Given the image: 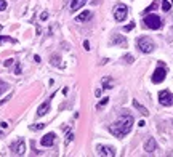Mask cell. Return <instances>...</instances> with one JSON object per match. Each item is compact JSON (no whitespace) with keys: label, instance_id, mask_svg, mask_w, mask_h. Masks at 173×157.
Listing matches in <instances>:
<instances>
[{"label":"cell","instance_id":"obj_1","mask_svg":"<svg viewBox=\"0 0 173 157\" xmlns=\"http://www.w3.org/2000/svg\"><path fill=\"white\" fill-rule=\"evenodd\" d=\"M132 127H133V117L132 115H122L117 122H114L109 127V132L115 138H123L125 135L130 133Z\"/></svg>","mask_w":173,"mask_h":157},{"label":"cell","instance_id":"obj_18","mask_svg":"<svg viewBox=\"0 0 173 157\" xmlns=\"http://www.w3.org/2000/svg\"><path fill=\"white\" fill-rule=\"evenodd\" d=\"M162 10L163 11H170L171 10V2H168V0H162Z\"/></svg>","mask_w":173,"mask_h":157},{"label":"cell","instance_id":"obj_13","mask_svg":"<svg viewBox=\"0 0 173 157\" xmlns=\"http://www.w3.org/2000/svg\"><path fill=\"white\" fill-rule=\"evenodd\" d=\"M90 18H92V11L90 10H85V11H82L79 16L75 18V21L77 23H83V21H88Z\"/></svg>","mask_w":173,"mask_h":157},{"label":"cell","instance_id":"obj_28","mask_svg":"<svg viewBox=\"0 0 173 157\" xmlns=\"http://www.w3.org/2000/svg\"><path fill=\"white\" fill-rule=\"evenodd\" d=\"M15 74H16V75H19V74H21V66H19V63H16V66H15Z\"/></svg>","mask_w":173,"mask_h":157},{"label":"cell","instance_id":"obj_29","mask_svg":"<svg viewBox=\"0 0 173 157\" xmlns=\"http://www.w3.org/2000/svg\"><path fill=\"white\" fill-rule=\"evenodd\" d=\"M7 128H8V122H0V130H7Z\"/></svg>","mask_w":173,"mask_h":157},{"label":"cell","instance_id":"obj_7","mask_svg":"<svg viewBox=\"0 0 173 157\" xmlns=\"http://www.w3.org/2000/svg\"><path fill=\"white\" fill-rule=\"evenodd\" d=\"M11 151H13V154H16V155H23V154H24V151H26L24 139H23V138H19L18 141L13 143V144H11Z\"/></svg>","mask_w":173,"mask_h":157},{"label":"cell","instance_id":"obj_14","mask_svg":"<svg viewBox=\"0 0 173 157\" xmlns=\"http://www.w3.org/2000/svg\"><path fill=\"white\" fill-rule=\"evenodd\" d=\"M85 3H86V0H72V2H71V11L74 13L77 10H80Z\"/></svg>","mask_w":173,"mask_h":157},{"label":"cell","instance_id":"obj_24","mask_svg":"<svg viewBox=\"0 0 173 157\" xmlns=\"http://www.w3.org/2000/svg\"><path fill=\"white\" fill-rule=\"evenodd\" d=\"M123 61H125V63H128V64H132L133 61H135V58H133L132 55H125L123 56Z\"/></svg>","mask_w":173,"mask_h":157},{"label":"cell","instance_id":"obj_11","mask_svg":"<svg viewBox=\"0 0 173 157\" xmlns=\"http://www.w3.org/2000/svg\"><path fill=\"white\" fill-rule=\"evenodd\" d=\"M111 43L112 45H120V47H127V38L120 34H114L111 38Z\"/></svg>","mask_w":173,"mask_h":157},{"label":"cell","instance_id":"obj_26","mask_svg":"<svg viewBox=\"0 0 173 157\" xmlns=\"http://www.w3.org/2000/svg\"><path fill=\"white\" fill-rule=\"evenodd\" d=\"M123 29L127 30V32H128V30H132V29H135V23H130V24H127V26H125Z\"/></svg>","mask_w":173,"mask_h":157},{"label":"cell","instance_id":"obj_10","mask_svg":"<svg viewBox=\"0 0 173 157\" xmlns=\"http://www.w3.org/2000/svg\"><path fill=\"white\" fill-rule=\"evenodd\" d=\"M144 151L148 154H152V152L157 151V143H155L154 138H148V141L144 143Z\"/></svg>","mask_w":173,"mask_h":157},{"label":"cell","instance_id":"obj_21","mask_svg":"<svg viewBox=\"0 0 173 157\" xmlns=\"http://www.w3.org/2000/svg\"><path fill=\"white\" fill-rule=\"evenodd\" d=\"M72 139H74V133H72V132H69L67 133V136H66V141H64V144H71V141H72Z\"/></svg>","mask_w":173,"mask_h":157},{"label":"cell","instance_id":"obj_9","mask_svg":"<svg viewBox=\"0 0 173 157\" xmlns=\"http://www.w3.org/2000/svg\"><path fill=\"white\" fill-rule=\"evenodd\" d=\"M55 133H47V135H43L42 136V139H40V144L43 146V147H51L55 144Z\"/></svg>","mask_w":173,"mask_h":157},{"label":"cell","instance_id":"obj_15","mask_svg":"<svg viewBox=\"0 0 173 157\" xmlns=\"http://www.w3.org/2000/svg\"><path fill=\"white\" fill-rule=\"evenodd\" d=\"M133 107H135V109H138V111H140L143 115H149V111H148V109H146L144 106H143V104H140V103H138L136 99H133Z\"/></svg>","mask_w":173,"mask_h":157},{"label":"cell","instance_id":"obj_35","mask_svg":"<svg viewBox=\"0 0 173 157\" xmlns=\"http://www.w3.org/2000/svg\"><path fill=\"white\" fill-rule=\"evenodd\" d=\"M95 95H96V96L99 98V96H101V90H99V88H98V90H95Z\"/></svg>","mask_w":173,"mask_h":157},{"label":"cell","instance_id":"obj_4","mask_svg":"<svg viewBox=\"0 0 173 157\" xmlns=\"http://www.w3.org/2000/svg\"><path fill=\"white\" fill-rule=\"evenodd\" d=\"M165 75H167L165 64H163V63H159V67L155 69L154 74H152V82H154V84H160V82L165 80Z\"/></svg>","mask_w":173,"mask_h":157},{"label":"cell","instance_id":"obj_5","mask_svg":"<svg viewBox=\"0 0 173 157\" xmlns=\"http://www.w3.org/2000/svg\"><path fill=\"white\" fill-rule=\"evenodd\" d=\"M159 103L162 106H173V95L168 90H162L159 93Z\"/></svg>","mask_w":173,"mask_h":157},{"label":"cell","instance_id":"obj_22","mask_svg":"<svg viewBox=\"0 0 173 157\" xmlns=\"http://www.w3.org/2000/svg\"><path fill=\"white\" fill-rule=\"evenodd\" d=\"M107 103H109V98H103L101 101L98 103V106H96V107H98V109H101V107H104V106H106Z\"/></svg>","mask_w":173,"mask_h":157},{"label":"cell","instance_id":"obj_30","mask_svg":"<svg viewBox=\"0 0 173 157\" xmlns=\"http://www.w3.org/2000/svg\"><path fill=\"white\" fill-rule=\"evenodd\" d=\"M5 40H10V42H15L13 38H10V37H7V35H0V43L2 42H5Z\"/></svg>","mask_w":173,"mask_h":157},{"label":"cell","instance_id":"obj_17","mask_svg":"<svg viewBox=\"0 0 173 157\" xmlns=\"http://www.w3.org/2000/svg\"><path fill=\"white\" fill-rule=\"evenodd\" d=\"M10 88V85L7 84V82H3V80H0V96H2L3 93H5V91Z\"/></svg>","mask_w":173,"mask_h":157},{"label":"cell","instance_id":"obj_36","mask_svg":"<svg viewBox=\"0 0 173 157\" xmlns=\"http://www.w3.org/2000/svg\"><path fill=\"white\" fill-rule=\"evenodd\" d=\"M138 125H140V127H144L146 122H144V120H140V122H138Z\"/></svg>","mask_w":173,"mask_h":157},{"label":"cell","instance_id":"obj_37","mask_svg":"<svg viewBox=\"0 0 173 157\" xmlns=\"http://www.w3.org/2000/svg\"><path fill=\"white\" fill-rule=\"evenodd\" d=\"M170 2H173V0H170Z\"/></svg>","mask_w":173,"mask_h":157},{"label":"cell","instance_id":"obj_19","mask_svg":"<svg viewBox=\"0 0 173 157\" xmlns=\"http://www.w3.org/2000/svg\"><path fill=\"white\" fill-rule=\"evenodd\" d=\"M51 64H53V66H56V67L61 66V63H59V56H58V55H53V56H51Z\"/></svg>","mask_w":173,"mask_h":157},{"label":"cell","instance_id":"obj_34","mask_svg":"<svg viewBox=\"0 0 173 157\" xmlns=\"http://www.w3.org/2000/svg\"><path fill=\"white\" fill-rule=\"evenodd\" d=\"M34 61H35V63H40V56L35 55V56H34Z\"/></svg>","mask_w":173,"mask_h":157},{"label":"cell","instance_id":"obj_23","mask_svg":"<svg viewBox=\"0 0 173 157\" xmlns=\"http://www.w3.org/2000/svg\"><path fill=\"white\" fill-rule=\"evenodd\" d=\"M155 8H157V2H154L152 5H149L148 8H146V10H144V15H148V13H151L152 10H155Z\"/></svg>","mask_w":173,"mask_h":157},{"label":"cell","instance_id":"obj_8","mask_svg":"<svg viewBox=\"0 0 173 157\" xmlns=\"http://www.w3.org/2000/svg\"><path fill=\"white\" fill-rule=\"evenodd\" d=\"M96 154L98 155H104V157H114L115 155V151H114V147L99 144V146H96Z\"/></svg>","mask_w":173,"mask_h":157},{"label":"cell","instance_id":"obj_6","mask_svg":"<svg viewBox=\"0 0 173 157\" xmlns=\"http://www.w3.org/2000/svg\"><path fill=\"white\" fill-rule=\"evenodd\" d=\"M127 15H128V8L125 7V5H117L114 8V18L115 21H125V18H127Z\"/></svg>","mask_w":173,"mask_h":157},{"label":"cell","instance_id":"obj_16","mask_svg":"<svg viewBox=\"0 0 173 157\" xmlns=\"http://www.w3.org/2000/svg\"><path fill=\"white\" fill-rule=\"evenodd\" d=\"M103 87H104L106 90H111L112 87H114V82H112V78L111 77H103Z\"/></svg>","mask_w":173,"mask_h":157},{"label":"cell","instance_id":"obj_27","mask_svg":"<svg viewBox=\"0 0 173 157\" xmlns=\"http://www.w3.org/2000/svg\"><path fill=\"white\" fill-rule=\"evenodd\" d=\"M3 10H7V2L5 0H0V11H3Z\"/></svg>","mask_w":173,"mask_h":157},{"label":"cell","instance_id":"obj_31","mask_svg":"<svg viewBox=\"0 0 173 157\" xmlns=\"http://www.w3.org/2000/svg\"><path fill=\"white\" fill-rule=\"evenodd\" d=\"M47 18H48V13H47V11H43L42 15H40V19H42V21H45Z\"/></svg>","mask_w":173,"mask_h":157},{"label":"cell","instance_id":"obj_3","mask_svg":"<svg viewBox=\"0 0 173 157\" xmlns=\"http://www.w3.org/2000/svg\"><path fill=\"white\" fill-rule=\"evenodd\" d=\"M144 24H146V27H149V29H160L162 27V19L159 18L157 15H146L144 16Z\"/></svg>","mask_w":173,"mask_h":157},{"label":"cell","instance_id":"obj_25","mask_svg":"<svg viewBox=\"0 0 173 157\" xmlns=\"http://www.w3.org/2000/svg\"><path fill=\"white\" fill-rule=\"evenodd\" d=\"M13 63H15V59H5L3 61V64H5V67H10V66H13Z\"/></svg>","mask_w":173,"mask_h":157},{"label":"cell","instance_id":"obj_20","mask_svg":"<svg viewBox=\"0 0 173 157\" xmlns=\"http://www.w3.org/2000/svg\"><path fill=\"white\" fill-rule=\"evenodd\" d=\"M32 130V132H38V130H42V128H45V124H35V125H31L29 127Z\"/></svg>","mask_w":173,"mask_h":157},{"label":"cell","instance_id":"obj_2","mask_svg":"<svg viewBox=\"0 0 173 157\" xmlns=\"http://www.w3.org/2000/svg\"><path fill=\"white\" fill-rule=\"evenodd\" d=\"M136 47L143 51V53H152L154 48H155L154 42L151 40L149 37H146V35H141V37L136 38Z\"/></svg>","mask_w":173,"mask_h":157},{"label":"cell","instance_id":"obj_33","mask_svg":"<svg viewBox=\"0 0 173 157\" xmlns=\"http://www.w3.org/2000/svg\"><path fill=\"white\" fill-rule=\"evenodd\" d=\"M83 48H85L86 51L90 50V42H88V40H85V42H83Z\"/></svg>","mask_w":173,"mask_h":157},{"label":"cell","instance_id":"obj_12","mask_svg":"<svg viewBox=\"0 0 173 157\" xmlns=\"http://www.w3.org/2000/svg\"><path fill=\"white\" fill-rule=\"evenodd\" d=\"M48 109H50V99L48 101H43L40 106H38V109H37V117H43L48 112Z\"/></svg>","mask_w":173,"mask_h":157},{"label":"cell","instance_id":"obj_32","mask_svg":"<svg viewBox=\"0 0 173 157\" xmlns=\"http://www.w3.org/2000/svg\"><path fill=\"white\" fill-rule=\"evenodd\" d=\"M10 98H11V93H10V95H8V96H7V98H3V99H2V101H0V106H2V104H5V103H7V101H8V99H10Z\"/></svg>","mask_w":173,"mask_h":157}]
</instances>
